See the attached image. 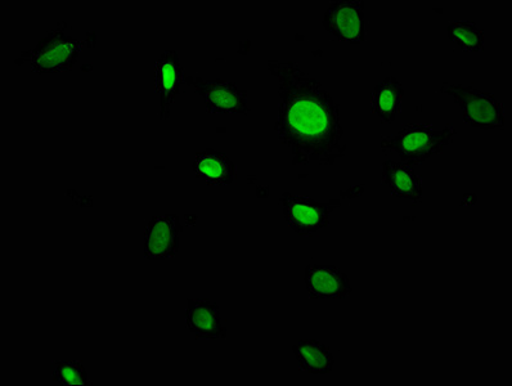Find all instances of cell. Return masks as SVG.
Returning <instances> with one entry per match:
<instances>
[{
	"label": "cell",
	"instance_id": "2",
	"mask_svg": "<svg viewBox=\"0 0 512 386\" xmlns=\"http://www.w3.org/2000/svg\"><path fill=\"white\" fill-rule=\"evenodd\" d=\"M455 136L456 130L452 125L435 132L431 124H412L395 136L384 138L381 146L397 152L404 164H421L429 157L440 154Z\"/></svg>",
	"mask_w": 512,
	"mask_h": 386
},
{
	"label": "cell",
	"instance_id": "9",
	"mask_svg": "<svg viewBox=\"0 0 512 386\" xmlns=\"http://www.w3.org/2000/svg\"><path fill=\"white\" fill-rule=\"evenodd\" d=\"M305 285L313 299H345L352 294L348 276L334 266L311 264L305 269Z\"/></svg>",
	"mask_w": 512,
	"mask_h": 386
},
{
	"label": "cell",
	"instance_id": "16",
	"mask_svg": "<svg viewBox=\"0 0 512 386\" xmlns=\"http://www.w3.org/2000/svg\"><path fill=\"white\" fill-rule=\"evenodd\" d=\"M449 38L465 51L479 52L484 46L483 31L474 22H453L448 29Z\"/></svg>",
	"mask_w": 512,
	"mask_h": 386
},
{
	"label": "cell",
	"instance_id": "12",
	"mask_svg": "<svg viewBox=\"0 0 512 386\" xmlns=\"http://www.w3.org/2000/svg\"><path fill=\"white\" fill-rule=\"evenodd\" d=\"M383 172L384 183L394 196L415 203L422 199L421 178L410 165L388 160L384 163Z\"/></svg>",
	"mask_w": 512,
	"mask_h": 386
},
{
	"label": "cell",
	"instance_id": "3",
	"mask_svg": "<svg viewBox=\"0 0 512 386\" xmlns=\"http://www.w3.org/2000/svg\"><path fill=\"white\" fill-rule=\"evenodd\" d=\"M442 92L460 105L464 119L471 127L484 130L505 128L502 103L493 94L458 84H446Z\"/></svg>",
	"mask_w": 512,
	"mask_h": 386
},
{
	"label": "cell",
	"instance_id": "4",
	"mask_svg": "<svg viewBox=\"0 0 512 386\" xmlns=\"http://www.w3.org/2000/svg\"><path fill=\"white\" fill-rule=\"evenodd\" d=\"M82 49V42L53 33L30 53V65L40 74L67 71L73 67Z\"/></svg>",
	"mask_w": 512,
	"mask_h": 386
},
{
	"label": "cell",
	"instance_id": "7",
	"mask_svg": "<svg viewBox=\"0 0 512 386\" xmlns=\"http://www.w3.org/2000/svg\"><path fill=\"white\" fill-rule=\"evenodd\" d=\"M181 222L177 215H161L148 222L145 231V255L151 260L173 258L179 249Z\"/></svg>",
	"mask_w": 512,
	"mask_h": 386
},
{
	"label": "cell",
	"instance_id": "13",
	"mask_svg": "<svg viewBox=\"0 0 512 386\" xmlns=\"http://www.w3.org/2000/svg\"><path fill=\"white\" fill-rule=\"evenodd\" d=\"M193 168H195L197 177L202 181L217 184V186L235 182L237 175L236 165L226 155L210 150V148L196 156Z\"/></svg>",
	"mask_w": 512,
	"mask_h": 386
},
{
	"label": "cell",
	"instance_id": "8",
	"mask_svg": "<svg viewBox=\"0 0 512 386\" xmlns=\"http://www.w3.org/2000/svg\"><path fill=\"white\" fill-rule=\"evenodd\" d=\"M196 92L204 98L206 107L214 114H247V94L240 91L236 84L224 80L204 82L196 79L193 83Z\"/></svg>",
	"mask_w": 512,
	"mask_h": 386
},
{
	"label": "cell",
	"instance_id": "15",
	"mask_svg": "<svg viewBox=\"0 0 512 386\" xmlns=\"http://www.w3.org/2000/svg\"><path fill=\"white\" fill-rule=\"evenodd\" d=\"M403 94L402 84L397 79L393 76L386 78L372 92V111L383 120V123H393L401 109Z\"/></svg>",
	"mask_w": 512,
	"mask_h": 386
},
{
	"label": "cell",
	"instance_id": "14",
	"mask_svg": "<svg viewBox=\"0 0 512 386\" xmlns=\"http://www.w3.org/2000/svg\"><path fill=\"white\" fill-rule=\"evenodd\" d=\"M294 353L298 359L300 370L312 375H327L334 367V356L329 347L318 340H300L294 345Z\"/></svg>",
	"mask_w": 512,
	"mask_h": 386
},
{
	"label": "cell",
	"instance_id": "1",
	"mask_svg": "<svg viewBox=\"0 0 512 386\" xmlns=\"http://www.w3.org/2000/svg\"><path fill=\"white\" fill-rule=\"evenodd\" d=\"M269 69L280 80L276 132L289 147L293 163L335 164L347 151L341 143L344 130L338 103L294 62L271 61Z\"/></svg>",
	"mask_w": 512,
	"mask_h": 386
},
{
	"label": "cell",
	"instance_id": "5",
	"mask_svg": "<svg viewBox=\"0 0 512 386\" xmlns=\"http://www.w3.org/2000/svg\"><path fill=\"white\" fill-rule=\"evenodd\" d=\"M282 204L291 230L302 236H313L329 226L330 213L340 205H321L308 197L291 196L289 193L282 197Z\"/></svg>",
	"mask_w": 512,
	"mask_h": 386
},
{
	"label": "cell",
	"instance_id": "17",
	"mask_svg": "<svg viewBox=\"0 0 512 386\" xmlns=\"http://www.w3.org/2000/svg\"><path fill=\"white\" fill-rule=\"evenodd\" d=\"M53 379L58 384L66 386H87L91 384L88 380L87 371H85L82 362L79 361H61L55 365L53 370Z\"/></svg>",
	"mask_w": 512,
	"mask_h": 386
},
{
	"label": "cell",
	"instance_id": "10",
	"mask_svg": "<svg viewBox=\"0 0 512 386\" xmlns=\"http://www.w3.org/2000/svg\"><path fill=\"white\" fill-rule=\"evenodd\" d=\"M187 329L197 339L218 340L227 338L217 303L209 299H190L186 311Z\"/></svg>",
	"mask_w": 512,
	"mask_h": 386
},
{
	"label": "cell",
	"instance_id": "11",
	"mask_svg": "<svg viewBox=\"0 0 512 386\" xmlns=\"http://www.w3.org/2000/svg\"><path fill=\"white\" fill-rule=\"evenodd\" d=\"M182 79V67L179 64L177 53L165 52L156 62V91L160 98L161 120L169 118L170 107L178 96Z\"/></svg>",
	"mask_w": 512,
	"mask_h": 386
},
{
	"label": "cell",
	"instance_id": "6",
	"mask_svg": "<svg viewBox=\"0 0 512 386\" xmlns=\"http://www.w3.org/2000/svg\"><path fill=\"white\" fill-rule=\"evenodd\" d=\"M365 3L334 2L327 10L323 25L331 35L352 44L365 42L366 20Z\"/></svg>",
	"mask_w": 512,
	"mask_h": 386
}]
</instances>
